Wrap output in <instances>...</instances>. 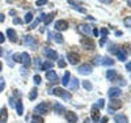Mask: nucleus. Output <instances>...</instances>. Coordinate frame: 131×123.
<instances>
[{
    "instance_id": "obj_45",
    "label": "nucleus",
    "mask_w": 131,
    "mask_h": 123,
    "mask_svg": "<svg viewBox=\"0 0 131 123\" xmlns=\"http://www.w3.org/2000/svg\"><path fill=\"white\" fill-rule=\"evenodd\" d=\"M34 64H36V67H41V59L39 58H36L34 59Z\"/></svg>"
},
{
    "instance_id": "obj_29",
    "label": "nucleus",
    "mask_w": 131,
    "mask_h": 123,
    "mask_svg": "<svg viewBox=\"0 0 131 123\" xmlns=\"http://www.w3.org/2000/svg\"><path fill=\"white\" fill-rule=\"evenodd\" d=\"M101 64H104V65H113L114 60L112 58H102V63Z\"/></svg>"
},
{
    "instance_id": "obj_5",
    "label": "nucleus",
    "mask_w": 131,
    "mask_h": 123,
    "mask_svg": "<svg viewBox=\"0 0 131 123\" xmlns=\"http://www.w3.org/2000/svg\"><path fill=\"white\" fill-rule=\"evenodd\" d=\"M68 26H70V24H68L67 20H58V21L55 22V29H57V31H64V30L68 29Z\"/></svg>"
},
{
    "instance_id": "obj_39",
    "label": "nucleus",
    "mask_w": 131,
    "mask_h": 123,
    "mask_svg": "<svg viewBox=\"0 0 131 123\" xmlns=\"http://www.w3.org/2000/svg\"><path fill=\"white\" fill-rule=\"evenodd\" d=\"M33 80H34V84H36V85L41 84V76H39V75H34V77H33Z\"/></svg>"
},
{
    "instance_id": "obj_56",
    "label": "nucleus",
    "mask_w": 131,
    "mask_h": 123,
    "mask_svg": "<svg viewBox=\"0 0 131 123\" xmlns=\"http://www.w3.org/2000/svg\"><path fill=\"white\" fill-rule=\"evenodd\" d=\"M3 54H4V52H3V49H2V47H0V57H2V55H3Z\"/></svg>"
},
{
    "instance_id": "obj_48",
    "label": "nucleus",
    "mask_w": 131,
    "mask_h": 123,
    "mask_svg": "<svg viewBox=\"0 0 131 123\" xmlns=\"http://www.w3.org/2000/svg\"><path fill=\"white\" fill-rule=\"evenodd\" d=\"M126 70H127V71H128V72H131V62H130V63H127V64H126Z\"/></svg>"
},
{
    "instance_id": "obj_3",
    "label": "nucleus",
    "mask_w": 131,
    "mask_h": 123,
    "mask_svg": "<svg viewBox=\"0 0 131 123\" xmlns=\"http://www.w3.org/2000/svg\"><path fill=\"white\" fill-rule=\"evenodd\" d=\"M34 111H36L37 114H41V115H46V114L49 113V105H47L46 102H41L39 105H37V106H36Z\"/></svg>"
},
{
    "instance_id": "obj_7",
    "label": "nucleus",
    "mask_w": 131,
    "mask_h": 123,
    "mask_svg": "<svg viewBox=\"0 0 131 123\" xmlns=\"http://www.w3.org/2000/svg\"><path fill=\"white\" fill-rule=\"evenodd\" d=\"M43 55H45V57H47L49 59H51V60L58 59V54H57V51H55V50H52V49H50V47H45V49H43Z\"/></svg>"
},
{
    "instance_id": "obj_28",
    "label": "nucleus",
    "mask_w": 131,
    "mask_h": 123,
    "mask_svg": "<svg viewBox=\"0 0 131 123\" xmlns=\"http://www.w3.org/2000/svg\"><path fill=\"white\" fill-rule=\"evenodd\" d=\"M117 58H118L119 60H121V62H125V60H126V58H127V57H126V52H125L123 50L118 51V52H117Z\"/></svg>"
},
{
    "instance_id": "obj_19",
    "label": "nucleus",
    "mask_w": 131,
    "mask_h": 123,
    "mask_svg": "<svg viewBox=\"0 0 131 123\" xmlns=\"http://www.w3.org/2000/svg\"><path fill=\"white\" fill-rule=\"evenodd\" d=\"M106 77H107L110 81H114L117 77H118V73H117L115 70H109V71L106 72Z\"/></svg>"
},
{
    "instance_id": "obj_40",
    "label": "nucleus",
    "mask_w": 131,
    "mask_h": 123,
    "mask_svg": "<svg viewBox=\"0 0 131 123\" xmlns=\"http://www.w3.org/2000/svg\"><path fill=\"white\" fill-rule=\"evenodd\" d=\"M4 88H5V81L4 79H0V93L4 91Z\"/></svg>"
},
{
    "instance_id": "obj_31",
    "label": "nucleus",
    "mask_w": 131,
    "mask_h": 123,
    "mask_svg": "<svg viewBox=\"0 0 131 123\" xmlns=\"http://www.w3.org/2000/svg\"><path fill=\"white\" fill-rule=\"evenodd\" d=\"M33 21V13L31 12H28L24 17V22H26V24H30V22Z\"/></svg>"
},
{
    "instance_id": "obj_23",
    "label": "nucleus",
    "mask_w": 131,
    "mask_h": 123,
    "mask_svg": "<svg viewBox=\"0 0 131 123\" xmlns=\"http://www.w3.org/2000/svg\"><path fill=\"white\" fill-rule=\"evenodd\" d=\"M15 106H16V110H17V114H18V115H23V113H24V106H23L21 99H18Z\"/></svg>"
},
{
    "instance_id": "obj_27",
    "label": "nucleus",
    "mask_w": 131,
    "mask_h": 123,
    "mask_svg": "<svg viewBox=\"0 0 131 123\" xmlns=\"http://www.w3.org/2000/svg\"><path fill=\"white\" fill-rule=\"evenodd\" d=\"M54 39H55V42L57 43H59V44H62L63 42H64V39H63V37H62V34L60 33H55V34H54Z\"/></svg>"
},
{
    "instance_id": "obj_52",
    "label": "nucleus",
    "mask_w": 131,
    "mask_h": 123,
    "mask_svg": "<svg viewBox=\"0 0 131 123\" xmlns=\"http://www.w3.org/2000/svg\"><path fill=\"white\" fill-rule=\"evenodd\" d=\"M4 18H5V16H4L3 13H0V22H3V21H4Z\"/></svg>"
},
{
    "instance_id": "obj_50",
    "label": "nucleus",
    "mask_w": 131,
    "mask_h": 123,
    "mask_svg": "<svg viewBox=\"0 0 131 123\" xmlns=\"http://www.w3.org/2000/svg\"><path fill=\"white\" fill-rule=\"evenodd\" d=\"M93 34H94L96 37H97L98 34H100V31H98V29H94V28H93Z\"/></svg>"
},
{
    "instance_id": "obj_14",
    "label": "nucleus",
    "mask_w": 131,
    "mask_h": 123,
    "mask_svg": "<svg viewBox=\"0 0 131 123\" xmlns=\"http://www.w3.org/2000/svg\"><path fill=\"white\" fill-rule=\"evenodd\" d=\"M7 37L10 42H17V34L13 29H10V28L7 29Z\"/></svg>"
},
{
    "instance_id": "obj_6",
    "label": "nucleus",
    "mask_w": 131,
    "mask_h": 123,
    "mask_svg": "<svg viewBox=\"0 0 131 123\" xmlns=\"http://www.w3.org/2000/svg\"><path fill=\"white\" fill-rule=\"evenodd\" d=\"M46 79L51 83V84H55L59 81V77H58V73L55 71H52V70H49L46 71Z\"/></svg>"
},
{
    "instance_id": "obj_49",
    "label": "nucleus",
    "mask_w": 131,
    "mask_h": 123,
    "mask_svg": "<svg viewBox=\"0 0 131 123\" xmlns=\"http://www.w3.org/2000/svg\"><path fill=\"white\" fill-rule=\"evenodd\" d=\"M100 123H107V117H104V118H101Z\"/></svg>"
},
{
    "instance_id": "obj_16",
    "label": "nucleus",
    "mask_w": 131,
    "mask_h": 123,
    "mask_svg": "<svg viewBox=\"0 0 131 123\" xmlns=\"http://www.w3.org/2000/svg\"><path fill=\"white\" fill-rule=\"evenodd\" d=\"M91 115H92V119L97 123L98 120H100V109L96 107V106H93V107H92V111H91Z\"/></svg>"
},
{
    "instance_id": "obj_2",
    "label": "nucleus",
    "mask_w": 131,
    "mask_h": 123,
    "mask_svg": "<svg viewBox=\"0 0 131 123\" xmlns=\"http://www.w3.org/2000/svg\"><path fill=\"white\" fill-rule=\"evenodd\" d=\"M80 43H81V46H83L85 50H88V51H93V50H94V42H93V39H91V37H84V38H81Z\"/></svg>"
},
{
    "instance_id": "obj_54",
    "label": "nucleus",
    "mask_w": 131,
    "mask_h": 123,
    "mask_svg": "<svg viewBox=\"0 0 131 123\" xmlns=\"http://www.w3.org/2000/svg\"><path fill=\"white\" fill-rule=\"evenodd\" d=\"M115 36H117V37H119V36H122V31H117V33H115Z\"/></svg>"
},
{
    "instance_id": "obj_22",
    "label": "nucleus",
    "mask_w": 131,
    "mask_h": 123,
    "mask_svg": "<svg viewBox=\"0 0 131 123\" xmlns=\"http://www.w3.org/2000/svg\"><path fill=\"white\" fill-rule=\"evenodd\" d=\"M54 111H55L57 114H62V113H66V109H64L63 105H60V104H55V105H54Z\"/></svg>"
},
{
    "instance_id": "obj_25",
    "label": "nucleus",
    "mask_w": 131,
    "mask_h": 123,
    "mask_svg": "<svg viewBox=\"0 0 131 123\" xmlns=\"http://www.w3.org/2000/svg\"><path fill=\"white\" fill-rule=\"evenodd\" d=\"M52 62H45L43 64H41V70H43V71H47V70H51L52 68Z\"/></svg>"
},
{
    "instance_id": "obj_18",
    "label": "nucleus",
    "mask_w": 131,
    "mask_h": 123,
    "mask_svg": "<svg viewBox=\"0 0 131 123\" xmlns=\"http://www.w3.org/2000/svg\"><path fill=\"white\" fill-rule=\"evenodd\" d=\"M114 122L115 123H128V119L125 114H118L114 117Z\"/></svg>"
},
{
    "instance_id": "obj_33",
    "label": "nucleus",
    "mask_w": 131,
    "mask_h": 123,
    "mask_svg": "<svg viewBox=\"0 0 131 123\" xmlns=\"http://www.w3.org/2000/svg\"><path fill=\"white\" fill-rule=\"evenodd\" d=\"M31 123H43V118L38 117V115H34L31 118Z\"/></svg>"
},
{
    "instance_id": "obj_10",
    "label": "nucleus",
    "mask_w": 131,
    "mask_h": 123,
    "mask_svg": "<svg viewBox=\"0 0 131 123\" xmlns=\"http://www.w3.org/2000/svg\"><path fill=\"white\" fill-rule=\"evenodd\" d=\"M78 72L81 73V75H89V73H92V65H89V64H81L78 68Z\"/></svg>"
},
{
    "instance_id": "obj_44",
    "label": "nucleus",
    "mask_w": 131,
    "mask_h": 123,
    "mask_svg": "<svg viewBox=\"0 0 131 123\" xmlns=\"http://www.w3.org/2000/svg\"><path fill=\"white\" fill-rule=\"evenodd\" d=\"M47 3V0H37V7H41L43 4H46Z\"/></svg>"
},
{
    "instance_id": "obj_55",
    "label": "nucleus",
    "mask_w": 131,
    "mask_h": 123,
    "mask_svg": "<svg viewBox=\"0 0 131 123\" xmlns=\"http://www.w3.org/2000/svg\"><path fill=\"white\" fill-rule=\"evenodd\" d=\"M126 2H127V5L131 7V0H126Z\"/></svg>"
},
{
    "instance_id": "obj_38",
    "label": "nucleus",
    "mask_w": 131,
    "mask_h": 123,
    "mask_svg": "<svg viewBox=\"0 0 131 123\" xmlns=\"http://www.w3.org/2000/svg\"><path fill=\"white\" fill-rule=\"evenodd\" d=\"M58 67H59V68H64V67H66V62H64L63 58H59V60H58Z\"/></svg>"
},
{
    "instance_id": "obj_53",
    "label": "nucleus",
    "mask_w": 131,
    "mask_h": 123,
    "mask_svg": "<svg viewBox=\"0 0 131 123\" xmlns=\"http://www.w3.org/2000/svg\"><path fill=\"white\" fill-rule=\"evenodd\" d=\"M9 104H10V106H15V101H13V98H9Z\"/></svg>"
},
{
    "instance_id": "obj_57",
    "label": "nucleus",
    "mask_w": 131,
    "mask_h": 123,
    "mask_svg": "<svg viewBox=\"0 0 131 123\" xmlns=\"http://www.w3.org/2000/svg\"><path fill=\"white\" fill-rule=\"evenodd\" d=\"M3 70V64H2V62H0V71Z\"/></svg>"
},
{
    "instance_id": "obj_8",
    "label": "nucleus",
    "mask_w": 131,
    "mask_h": 123,
    "mask_svg": "<svg viewBox=\"0 0 131 123\" xmlns=\"http://www.w3.org/2000/svg\"><path fill=\"white\" fill-rule=\"evenodd\" d=\"M122 107V102L119 99H115V98H112L110 104H109V111H114V110H118Z\"/></svg>"
},
{
    "instance_id": "obj_30",
    "label": "nucleus",
    "mask_w": 131,
    "mask_h": 123,
    "mask_svg": "<svg viewBox=\"0 0 131 123\" xmlns=\"http://www.w3.org/2000/svg\"><path fill=\"white\" fill-rule=\"evenodd\" d=\"M79 86V80L78 79H72V81L70 83V88L72 89V91H75V89H78Z\"/></svg>"
},
{
    "instance_id": "obj_26",
    "label": "nucleus",
    "mask_w": 131,
    "mask_h": 123,
    "mask_svg": "<svg viewBox=\"0 0 131 123\" xmlns=\"http://www.w3.org/2000/svg\"><path fill=\"white\" fill-rule=\"evenodd\" d=\"M37 96H38L37 88H33L31 91H30V93H29V99H30V101H33V99H36V98H37Z\"/></svg>"
},
{
    "instance_id": "obj_17",
    "label": "nucleus",
    "mask_w": 131,
    "mask_h": 123,
    "mask_svg": "<svg viewBox=\"0 0 131 123\" xmlns=\"http://www.w3.org/2000/svg\"><path fill=\"white\" fill-rule=\"evenodd\" d=\"M24 44L30 46V47H34L36 46V39L31 36H24Z\"/></svg>"
},
{
    "instance_id": "obj_47",
    "label": "nucleus",
    "mask_w": 131,
    "mask_h": 123,
    "mask_svg": "<svg viewBox=\"0 0 131 123\" xmlns=\"http://www.w3.org/2000/svg\"><path fill=\"white\" fill-rule=\"evenodd\" d=\"M98 2H101V3H104V4H110L113 0H98Z\"/></svg>"
},
{
    "instance_id": "obj_46",
    "label": "nucleus",
    "mask_w": 131,
    "mask_h": 123,
    "mask_svg": "<svg viewBox=\"0 0 131 123\" xmlns=\"http://www.w3.org/2000/svg\"><path fill=\"white\" fill-rule=\"evenodd\" d=\"M4 41H5V36L3 34V33H2V31H0V43H3Z\"/></svg>"
},
{
    "instance_id": "obj_12",
    "label": "nucleus",
    "mask_w": 131,
    "mask_h": 123,
    "mask_svg": "<svg viewBox=\"0 0 131 123\" xmlns=\"http://www.w3.org/2000/svg\"><path fill=\"white\" fill-rule=\"evenodd\" d=\"M66 119H67L68 123H76L78 122V115H76V113H73V111H67V113H66Z\"/></svg>"
},
{
    "instance_id": "obj_32",
    "label": "nucleus",
    "mask_w": 131,
    "mask_h": 123,
    "mask_svg": "<svg viewBox=\"0 0 131 123\" xmlns=\"http://www.w3.org/2000/svg\"><path fill=\"white\" fill-rule=\"evenodd\" d=\"M83 86H84V89H85V91H92V84L89 83V81H86V80H84L83 81Z\"/></svg>"
},
{
    "instance_id": "obj_1",
    "label": "nucleus",
    "mask_w": 131,
    "mask_h": 123,
    "mask_svg": "<svg viewBox=\"0 0 131 123\" xmlns=\"http://www.w3.org/2000/svg\"><path fill=\"white\" fill-rule=\"evenodd\" d=\"M51 93H52V94H55V96L62 97L64 101H70V99H71V94H70L68 92H66L63 88H54Z\"/></svg>"
},
{
    "instance_id": "obj_35",
    "label": "nucleus",
    "mask_w": 131,
    "mask_h": 123,
    "mask_svg": "<svg viewBox=\"0 0 131 123\" xmlns=\"http://www.w3.org/2000/svg\"><path fill=\"white\" fill-rule=\"evenodd\" d=\"M123 24H125V26L131 28V16H128V17H126V18L123 20Z\"/></svg>"
},
{
    "instance_id": "obj_21",
    "label": "nucleus",
    "mask_w": 131,
    "mask_h": 123,
    "mask_svg": "<svg viewBox=\"0 0 131 123\" xmlns=\"http://www.w3.org/2000/svg\"><path fill=\"white\" fill-rule=\"evenodd\" d=\"M70 79H71V73L67 71V72L64 73V76L62 77V85H63V86H67L68 83H70Z\"/></svg>"
},
{
    "instance_id": "obj_34",
    "label": "nucleus",
    "mask_w": 131,
    "mask_h": 123,
    "mask_svg": "<svg viewBox=\"0 0 131 123\" xmlns=\"http://www.w3.org/2000/svg\"><path fill=\"white\" fill-rule=\"evenodd\" d=\"M102 63V57H100V55H97V57H94V59H93V64H101Z\"/></svg>"
},
{
    "instance_id": "obj_24",
    "label": "nucleus",
    "mask_w": 131,
    "mask_h": 123,
    "mask_svg": "<svg viewBox=\"0 0 131 123\" xmlns=\"http://www.w3.org/2000/svg\"><path fill=\"white\" fill-rule=\"evenodd\" d=\"M54 16H55V12H51V13H49L47 16H45V18H43L45 25H49V24H50V22L52 21V18H54Z\"/></svg>"
},
{
    "instance_id": "obj_41",
    "label": "nucleus",
    "mask_w": 131,
    "mask_h": 123,
    "mask_svg": "<svg viewBox=\"0 0 131 123\" xmlns=\"http://www.w3.org/2000/svg\"><path fill=\"white\" fill-rule=\"evenodd\" d=\"M12 22H13L15 25H20V24H23V21H21V20H20L18 17H15V18L12 20Z\"/></svg>"
},
{
    "instance_id": "obj_42",
    "label": "nucleus",
    "mask_w": 131,
    "mask_h": 123,
    "mask_svg": "<svg viewBox=\"0 0 131 123\" xmlns=\"http://www.w3.org/2000/svg\"><path fill=\"white\" fill-rule=\"evenodd\" d=\"M13 60L17 63H21V58H20V54H15L13 55Z\"/></svg>"
},
{
    "instance_id": "obj_13",
    "label": "nucleus",
    "mask_w": 131,
    "mask_h": 123,
    "mask_svg": "<svg viewBox=\"0 0 131 123\" xmlns=\"http://www.w3.org/2000/svg\"><path fill=\"white\" fill-rule=\"evenodd\" d=\"M121 89L119 88H110L109 89V92H107V94H109V97L110 98H117V97H119L121 96Z\"/></svg>"
},
{
    "instance_id": "obj_36",
    "label": "nucleus",
    "mask_w": 131,
    "mask_h": 123,
    "mask_svg": "<svg viewBox=\"0 0 131 123\" xmlns=\"http://www.w3.org/2000/svg\"><path fill=\"white\" fill-rule=\"evenodd\" d=\"M118 46H117V44H112V46H109V51H110V52H114V54H117L118 52Z\"/></svg>"
},
{
    "instance_id": "obj_43",
    "label": "nucleus",
    "mask_w": 131,
    "mask_h": 123,
    "mask_svg": "<svg viewBox=\"0 0 131 123\" xmlns=\"http://www.w3.org/2000/svg\"><path fill=\"white\" fill-rule=\"evenodd\" d=\"M104 102H105V101H104V99L101 98L100 101L97 102V106H96V107H100V109H102V107H104Z\"/></svg>"
},
{
    "instance_id": "obj_11",
    "label": "nucleus",
    "mask_w": 131,
    "mask_h": 123,
    "mask_svg": "<svg viewBox=\"0 0 131 123\" xmlns=\"http://www.w3.org/2000/svg\"><path fill=\"white\" fill-rule=\"evenodd\" d=\"M20 58H21V63H23L25 67H29L30 65V55L28 52H21L20 54Z\"/></svg>"
},
{
    "instance_id": "obj_20",
    "label": "nucleus",
    "mask_w": 131,
    "mask_h": 123,
    "mask_svg": "<svg viewBox=\"0 0 131 123\" xmlns=\"http://www.w3.org/2000/svg\"><path fill=\"white\" fill-rule=\"evenodd\" d=\"M68 4L73 5V9L79 10V12H81V13H85V9H84V8H81V7L79 5V3H76L75 0H68Z\"/></svg>"
},
{
    "instance_id": "obj_58",
    "label": "nucleus",
    "mask_w": 131,
    "mask_h": 123,
    "mask_svg": "<svg viewBox=\"0 0 131 123\" xmlns=\"http://www.w3.org/2000/svg\"><path fill=\"white\" fill-rule=\"evenodd\" d=\"M9 2H12V0H9Z\"/></svg>"
},
{
    "instance_id": "obj_15",
    "label": "nucleus",
    "mask_w": 131,
    "mask_h": 123,
    "mask_svg": "<svg viewBox=\"0 0 131 123\" xmlns=\"http://www.w3.org/2000/svg\"><path fill=\"white\" fill-rule=\"evenodd\" d=\"M7 119H8V110L4 106L0 109V123H7Z\"/></svg>"
},
{
    "instance_id": "obj_51",
    "label": "nucleus",
    "mask_w": 131,
    "mask_h": 123,
    "mask_svg": "<svg viewBox=\"0 0 131 123\" xmlns=\"http://www.w3.org/2000/svg\"><path fill=\"white\" fill-rule=\"evenodd\" d=\"M105 41H106V38H101V41H100V46H104V44H105Z\"/></svg>"
},
{
    "instance_id": "obj_9",
    "label": "nucleus",
    "mask_w": 131,
    "mask_h": 123,
    "mask_svg": "<svg viewBox=\"0 0 131 123\" xmlns=\"http://www.w3.org/2000/svg\"><path fill=\"white\" fill-rule=\"evenodd\" d=\"M67 59H68V62L71 64H78L79 60H80V57H79V54L70 51V52H67Z\"/></svg>"
},
{
    "instance_id": "obj_4",
    "label": "nucleus",
    "mask_w": 131,
    "mask_h": 123,
    "mask_svg": "<svg viewBox=\"0 0 131 123\" xmlns=\"http://www.w3.org/2000/svg\"><path fill=\"white\" fill-rule=\"evenodd\" d=\"M92 29H93V28H91L88 24H80V25L78 26V30L81 33V34H84L85 37H91Z\"/></svg>"
},
{
    "instance_id": "obj_37",
    "label": "nucleus",
    "mask_w": 131,
    "mask_h": 123,
    "mask_svg": "<svg viewBox=\"0 0 131 123\" xmlns=\"http://www.w3.org/2000/svg\"><path fill=\"white\" fill-rule=\"evenodd\" d=\"M100 33H101L102 38H106V36L109 34V30H107L106 28H101V29H100Z\"/></svg>"
}]
</instances>
